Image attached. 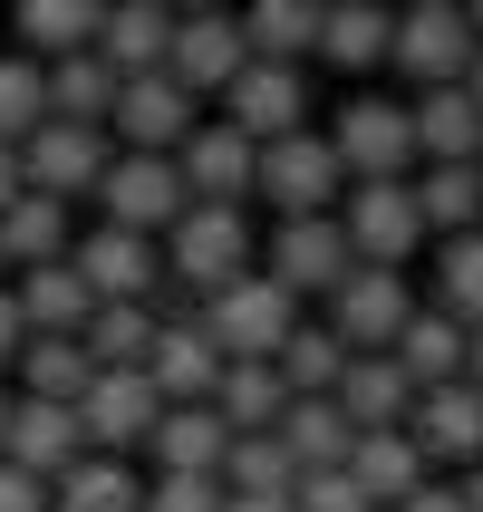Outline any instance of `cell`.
Returning a JSON list of instances; mask_svg holds the SVG:
<instances>
[{
  "label": "cell",
  "mask_w": 483,
  "mask_h": 512,
  "mask_svg": "<svg viewBox=\"0 0 483 512\" xmlns=\"http://www.w3.org/2000/svg\"><path fill=\"white\" fill-rule=\"evenodd\" d=\"M136 512H223V484L213 474H155Z\"/></svg>",
  "instance_id": "obj_43"
},
{
  "label": "cell",
  "mask_w": 483,
  "mask_h": 512,
  "mask_svg": "<svg viewBox=\"0 0 483 512\" xmlns=\"http://www.w3.org/2000/svg\"><path fill=\"white\" fill-rule=\"evenodd\" d=\"M165 39H174V10H165V0H107L87 49L107 58L116 78H145V68H165Z\"/></svg>",
  "instance_id": "obj_21"
},
{
  "label": "cell",
  "mask_w": 483,
  "mask_h": 512,
  "mask_svg": "<svg viewBox=\"0 0 483 512\" xmlns=\"http://www.w3.org/2000/svg\"><path fill=\"white\" fill-rule=\"evenodd\" d=\"M203 406H213L232 435H252V426H271V416L290 406V387H281L271 358H223V377H213V397H203Z\"/></svg>",
  "instance_id": "obj_31"
},
{
  "label": "cell",
  "mask_w": 483,
  "mask_h": 512,
  "mask_svg": "<svg viewBox=\"0 0 483 512\" xmlns=\"http://www.w3.org/2000/svg\"><path fill=\"white\" fill-rule=\"evenodd\" d=\"M155 377L145 368H97L87 377V397H78V435H87V455H145V426H155Z\"/></svg>",
  "instance_id": "obj_10"
},
{
  "label": "cell",
  "mask_w": 483,
  "mask_h": 512,
  "mask_svg": "<svg viewBox=\"0 0 483 512\" xmlns=\"http://www.w3.org/2000/svg\"><path fill=\"white\" fill-rule=\"evenodd\" d=\"M10 397H49V406H78L87 377H97V358H87L78 339H20V358H10Z\"/></svg>",
  "instance_id": "obj_32"
},
{
  "label": "cell",
  "mask_w": 483,
  "mask_h": 512,
  "mask_svg": "<svg viewBox=\"0 0 483 512\" xmlns=\"http://www.w3.org/2000/svg\"><path fill=\"white\" fill-rule=\"evenodd\" d=\"M223 126H242L252 145L290 136V126H310V78L281 68V58H242V78L223 87Z\"/></svg>",
  "instance_id": "obj_13"
},
{
  "label": "cell",
  "mask_w": 483,
  "mask_h": 512,
  "mask_svg": "<svg viewBox=\"0 0 483 512\" xmlns=\"http://www.w3.org/2000/svg\"><path fill=\"white\" fill-rule=\"evenodd\" d=\"M20 339H29V319H20V300H10V281H0V377H10V358H20Z\"/></svg>",
  "instance_id": "obj_45"
},
{
  "label": "cell",
  "mask_w": 483,
  "mask_h": 512,
  "mask_svg": "<svg viewBox=\"0 0 483 512\" xmlns=\"http://www.w3.org/2000/svg\"><path fill=\"white\" fill-rule=\"evenodd\" d=\"M348 484L368 493L377 512H397L406 493L426 484V455H416V435H406V426H358V435H348Z\"/></svg>",
  "instance_id": "obj_20"
},
{
  "label": "cell",
  "mask_w": 483,
  "mask_h": 512,
  "mask_svg": "<svg viewBox=\"0 0 483 512\" xmlns=\"http://www.w3.org/2000/svg\"><path fill=\"white\" fill-rule=\"evenodd\" d=\"M252 155H261V145L242 136V126L203 116L194 136L174 145V174H184V194H194V203H252Z\"/></svg>",
  "instance_id": "obj_17"
},
{
  "label": "cell",
  "mask_w": 483,
  "mask_h": 512,
  "mask_svg": "<svg viewBox=\"0 0 483 512\" xmlns=\"http://www.w3.org/2000/svg\"><path fill=\"white\" fill-rule=\"evenodd\" d=\"M271 368H281L290 397H329V387H339V368H348V339L329 329V319H290V339L271 348Z\"/></svg>",
  "instance_id": "obj_33"
},
{
  "label": "cell",
  "mask_w": 483,
  "mask_h": 512,
  "mask_svg": "<svg viewBox=\"0 0 483 512\" xmlns=\"http://www.w3.org/2000/svg\"><path fill=\"white\" fill-rule=\"evenodd\" d=\"M203 329H213V348H223V358H271V348L290 339V319H300V300H290L281 281H271V271H232L223 290H203Z\"/></svg>",
  "instance_id": "obj_2"
},
{
  "label": "cell",
  "mask_w": 483,
  "mask_h": 512,
  "mask_svg": "<svg viewBox=\"0 0 483 512\" xmlns=\"http://www.w3.org/2000/svg\"><path fill=\"white\" fill-rule=\"evenodd\" d=\"M49 116V87H39V58H0V145H20L29 126Z\"/></svg>",
  "instance_id": "obj_41"
},
{
  "label": "cell",
  "mask_w": 483,
  "mask_h": 512,
  "mask_svg": "<svg viewBox=\"0 0 483 512\" xmlns=\"http://www.w3.org/2000/svg\"><path fill=\"white\" fill-rule=\"evenodd\" d=\"M0 512H49V484L29 464H10V455H0Z\"/></svg>",
  "instance_id": "obj_44"
},
{
  "label": "cell",
  "mask_w": 483,
  "mask_h": 512,
  "mask_svg": "<svg viewBox=\"0 0 483 512\" xmlns=\"http://www.w3.org/2000/svg\"><path fill=\"white\" fill-rule=\"evenodd\" d=\"M464 29H474V39H483V0H464Z\"/></svg>",
  "instance_id": "obj_52"
},
{
  "label": "cell",
  "mask_w": 483,
  "mask_h": 512,
  "mask_svg": "<svg viewBox=\"0 0 483 512\" xmlns=\"http://www.w3.org/2000/svg\"><path fill=\"white\" fill-rule=\"evenodd\" d=\"M145 339H155V300H97L78 329V348L97 368H145Z\"/></svg>",
  "instance_id": "obj_38"
},
{
  "label": "cell",
  "mask_w": 483,
  "mask_h": 512,
  "mask_svg": "<svg viewBox=\"0 0 483 512\" xmlns=\"http://www.w3.org/2000/svg\"><path fill=\"white\" fill-rule=\"evenodd\" d=\"M319 10H329V0H319Z\"/></svg>",
  "instance_id": "obj_58"
},
{
  "label": "cell",
  "mask_w": 483,
  "mask_h": 512,
  "mask_svg": "<svg viewBox=\"0 0 483 512\" xmlns=\"http://www.w3.org/2000/svg\"><path fill=\"white\" fill-rule=\"evenodd\" d=\"M0 281H10V261H0Z\"/></svg>",
  "instance_id": "obj_55"
},
{
  "label": "cell",
  "mask_w": 483,
  "mask_h": 512,
  "mask_svg": "<svg viewBox=\"0 0 483 512\" xmlns=\"http://www.w3.org/2000/svg\"><path fill=\"white\" fill-rule=\"evenodd\" d=\"M339 232H348V261H387V271H406V261L426 252V213H416V194H406V174L348 184L339 194Z\"/></svg>",
  "instance_id": "obj_3"
},
{
  "label": "cell",
  "mask_w": 483,
  "mask_h": 512,
  "mask_svg": "<svg viewBox=\"0 0 483 512\" xmlns=\"http://www.w3.org/2000/svg\"><path fill=\"white\" fill-rule=\"evenodd\" d=\"M387 358H397L416 387H445V377H464V319H445V310H406V329L387 339Z\"/></svg>",
  "instance_id": "obj_29"
},
{
  "label": "cell",
  "mask_w": 483,
  "mask_h": 512,
  "mask_svg": "<svg viewBox=\"0 0 483 512\" xmlns=\"http://www.w3.org/2000/svg\"><path fill=\"white\" fill-rule=\"evenodd\" d=\"M184 203H194V194H184L174 155H136V145H116L107 174H97V213H107V223H126V232H165Z\"/></svg>",
  "instance_id": "obj_9"
},
{
  "label": "cell",
  "mask_w": 483,
  "mask_h": 512,
  "mask_svg": "<svg viewBox=\"0 0 483 512\" xmlns=\"http://www.w3.org/2000/svg\"><path fill=\"white\" fill-rule=\"evenodd\" d=\"M0 455H10V464H29V474L49 484L58 464H78V455H87V435H78V406L10 397V435H0Z\"/></svg>",
  "instance_id": "obj_23"
},
{
  "label": "cell",
  "mask_w": 483,
  "mask_h": 512,
  "mask_svg": "<svg viewBox=\"0 0 483 512\" xmlns=\"http://www.w3.org/2000/svg\"><path fill=\"white\" fill-rule=\"evenodd\" d=\"M290 474H300V464L281 455V435H271V426L232 435L223 464H213V484H223V493H290Z\"/></svg>",
  "instance_id": "obj_39"
},
{
  "label": "cell",
  "mask_w": 483,
  "mask_h": 512,
  "mask_svg": "<svg viewBox=\"0 0 483 512\" xmlns=\"http://www.w3.org/2000/svg\"><path fill=\"white\" fill-rule=\"evenodd\" d=\"M271 435H281V455L300 464V474H319V464H348V416H339V397H290L281 416H271Z\"/></svg>",
  "instance_id": "obj_30"
},
{
  "label": "cell",
  "mask_w": 483,
  "mask_h": 512,
  "mask_svg": "<svg viewBox=\"0 0 483 512\" xmlns=\"http://www.w3.org/2000/svg\"><path fill=\"white\" fill-rule=\"evenodd\" d=\"M252 194H261V203H281V213H339L348 165L329 155V136L290 126V136H271V145L252 155Z\"/></svg>",
  "instance_id": "obj_4"
},
{
  "label": "cell",
  "mask_w": 483,
  "mask_h": 512,
  "mask_svg": "<svg viewBox=\"0 0 483 512\" xmlns=\"http://www.w3.org/2000/svg\"><path fill=\"white\" fill-rule=\"evenodd\" d=\"M232 29H242V49H252V58H281V68H300V58L319 49V0H252Z\"/></svg>",
  "instance_id": "obj_34"
},
{
  "label": "cell",
  "mask_w": 483,
  "mask_h": 512,
  "mask_svg": "<svg viewBox=\"0 0 483 512\" xmlns=\"http://www.w3.org/2000/svg\"><path fill=\"white\" fill-rule=\"evenodd\" d=\"M455 87H464V97H474V107H483V49H474V68H464Z\"/></svg>",
  "instance_id": "obj_51"
},
{
  "label": "cell",
  "mask_w": 483,
  "mask_h": 512,
  "mask_svg": "<svg viewBox=\"0 0 483 512\" xmlns=\"http://www.w3.org/2000/svg\"><path fill=\"white\" fill-rule=\"evenodd\" d=\"M406 435H416V455L435 464H483V387H464V377H445V387H416V406H406Z\"/></svg>",
  "instance_id": "obj_12"
},
{
  "label": "cell",
  "mask_w": 483,
  "mask_h": 512,
  "mask_svg": "<svg viewBox=\"0 0 483 512\" xmlns=\"http://www.w3.org/2000/svg\"><path fill=\"white\" fill-rule=\"evenodd\" d=\"M68 242H78V232H68V203H58V194L0 203V261H10V271H20V261H58Z\"/></svg>",
  "instance_id": "obj_37"
},
{
  "label": "cell",
  "mask_w": 483,
  "mask_h": 512,
  "mask_svg": "<svg viewBox=\"0 0 483 512\" xmlns=\"http://www.w3.org/2000/svg\"><path fill=\"white\" fill-rule=\"evenodd\" d=\"M445 10H464V0H445Z\"/></svg>",
  "instance_id": "obj_56"
},
{
  "label": "cell",
  "mask_w": 483,
  "mask_h": 512,
  "mask_svg": "<svg viewBox=\"0 0 483 512\" xmlns=\"http://www.w3.org/2000/svg\"><path fill=\"white\" fill-rule=\"evenodd\" d=\"M464 387H483V329H464Z\"/></svg>",
  "instance_id": "obj_50"
},
{
  "label": "cell",
  "mask_w": 483,
  "mask_h": 512,
  "mask_svg": "<svg viewBox=\"0 0 483 512\" xmlns=\"http://www.w3.org/2000/svg\"><path fill=\"white\" fill-rule=\"evenodd\" d=\"M165 10H213V0H165Z\"/></svg>",
  "instance_id": "obj_54"
},
{
  "label": "cell",
  "mask_w": 483,
  "mask_h": 512,
  "mask_svg": "<svg viewBox=\"0 0 483 512\" xmlns=\"http://www.w3.org/2000/svg\"><path fill=\"white\" fill-rule=\"evenodd\" d=\"M242 29H232V10L213 0V10H174V39H165V78H184L194 97H223L232 78H242Z\"/></svg>",
  "instance_id": "obj_16"
},
{
  "label": "cell",
  "mask_w": 483,
  "mask_h": 512,
  "mask_svg": "<svg viewBox=\"0 0 483 512\" xmlns=\"http://www.w3.org/2000/svg\"><path fill=\"white\" fill-rule=\"evenodd\" d=\"M155 252H165V281H184L203 300V290H223L232 271H252L261 242H252V223H242V203H184V213L155 232Z\"/></svg>",
  "instance_id": "obj_1"
},
{
  "label": "cell",
  "mask_w": 483,
  "mask_h": 512,
  "mask_svg": "<svg viewBox=\"0 0 483 512\" xmlns=\"http://www.w3.org/2000/svg\"><path fill=\"white\" fill-rule=\"evenodd\" d=\"M339 416L348 426H406V406H416V377L387 358V348H348V368H339Z\"/></svg>",
  "instance_id": "obj_22"
},
{
  "label": "cell",
  "mask_w": 483,
  "mask_h": 512,
  "mask_svg": "<svg viewBox=\"0 0 483 512\" xmlns=\"http://www.w3.org/2000/svg\"><path fill=\"white\" fill-rule=\"evenodd\" d=\"M397 512H464V503H455V484H435V474H426V484L406 493V503H397Z\"/></svg>",
  "instance_id": "obj_46"
},
{
  "label": "cell",
  "mask_w": 483,
  "mask_h": 512,
  "mask_svg": "<svg viewBox=\"0 0 483 512\" xmlns=\"http://www.w3.org/2000/svg\"><path fill=\"white\" fill-rule=\"evenodd\" d=\"M68 261H78V281L97 290V300H155V281H165L155 232H126V223L78 232V242H68Z\"/></svg>",
  "instance_id": "obj_15"
},
{
  "label": "cell",
  "mask_w": 483,
  "mask_h": 512,
  "mask_svg": "<svg viewBox=\"0 0 483 512\" xmlns=\"http://www.w3.org/2000/svg\"><path fill=\"white\" fill-rule=\"evenodd\" d=\"M145 503V474L126 455H78L49 474V512H136Z\"/></svg>",
  "instance_id": "obj_27"
},
{
  "label": "cell",
  "mask_w": 483,
  "mask_h": 512,
  "mask_svg": "<svg viewBox=\"0 0 483 512\" xmlns=\"http://www.w3.org/2000/svg\"><path fill=\"white\" fill-rule=\"evenodd\" d=\"M426 310L483 329V223L474 232H435V300H426Z\"/></svg>",
  "instance_id": "obj_35"
},
{
  "label": "cell",
  "mask_w": 483,
  "mask_h": 512,
  "mask_svg": "<svg viewBox=\"0 0 483 512\" xmlns=\"http://www.w3.org/2000/svg\"><path fill=\"white\" fill-rule=\"evenodd\" d=\"M10 300H20L29 339H78L87 310H97V290L78 281V261H68V252H58V261H20V271H10Z\"/></svg>",
  "instance_id": "obj_18"
},
{
  "label": "cell",
  "mask_w": 483,
  "mask_h": 512,
  "mask_svg": "<svg viewBox=\"0 0 483 512\" xmlns=\"http://www.w3.org/2000/svg\"><path fill=\"white\" fill-rule=\"evenodd\" d=\"M474 29H464V10H445V0H406L397 10V39H387V68H406L416 87H455L464 68H474Z\"/></svg>",
  "instance_id": "obj_8"
},
{
  "label": "cell",
  "mask_w": 483,
  "mask_h": 512,
  "mask_svg": "<svg viewBox=\"0 0 483 512\" xmlns=\"http://www.w3.org/2000/svg\"><path fill=\"white\" fill-rule=\"evenodd\" d=\"M387 39H397V10H377V0H329L310 58H329L339 78H368V68H387Z\"/></svg>",
  "instance_id": "obj_26"
},
{
  "label": "cell",
  "mask_w": 483,
  "mask_h": 512,
  "mask_svg": "<svg viewBox=\"0 0 483 512\" xmlns=\"http://www.w3.org/2000/svg\"><path fill=\"white\" fill-rule=\"evenodd\" d=\"M223 512H290V493H223Z\"/></svg>",
  "instance_id": "obj_48"
},
{
  "label": "cell",
  "mask_w": 483,
  "mask_h": 512,
  "mask_svg": "<svg viewBox=\"0 0 483 512\" xmlns=\"http://www.w3.org/2000/svg\"><path fill=\"white\" fill-rule=\"evenodd\" d=\"M97 10H107V0H20V39H29V58L87 49V39H97Z\"/></svg>",
  "instance_id": "obj_40"
},
{
  "label": "cell",
  "mask_w": 483,
  "mask_h": 512,
  "mask_svg": "<svg viewBox=\"0 0 483 512\" xmlns=\"http://www.w3.org/2000/svg\"><path fill=\"white\" fill-rule=\"evenodd\" d=\"M107 126H68V116H39L20 136V174H29V194H58V203H78L97 194V174H107Z\"/></svg>",
  "instance_id": "obj_7"
},
{
  "label": "cell",
  "mask_w": 483,
  "mask_h": 512,
  "mask_svg": "<svg viewBox=\"0 0 483 512\" xmlns=\"http://www.w3.org/2000/svg\"><path fill=\"white\" fill-rule=\"evenodd\" d=\"M406 126H416V165H474L483 155V107L464 87H416Z\"/></svg>",
  "instance_id": "obj_25"
},
{
  "label": "cell",
  "mask_w": 483,
  "mask_h": 512,
  "mask_svg": "<svg viewBox=\"0 0 483 512\" xmlns=\"http://www.w3.org/2000/svg\"><path fill=\"white\" fill-rule=\"evenodd\" d=\"M39 87H49V116H68V126H107V107H116V68L97 49L39 58Z\"/></svg>",
  "instance_id": "obj_28"
},
{
  "label": "cell",
  "mask_w": 483,
  "mask_h": 512,
  "mask_svg": "<svg viewBox=\"0 0 483 512\" xmlns=\"http://www.w3.org/2000/svg\"><path fill=\"white\" fill-rule=\"evenodd\" d=\"M29 194V174H20V145H0V203H20Z\"/></svg>",
  "instance_id": "obj_47"
},
{
  "label": "cell",
  "mask_w": 483,
  "mask_h": 512,
  "mask_svg": "<svg viewBox=\"0 0 483 512\" xmlns=\"http://www.w3.org/2000/svg\"><path fill=\"white\" fill-rule=\"evenodd\" d=\"M0 435H10V387H0Z\"/></svg>",
  "instance_id": "obj_53"
},
{
  "label": "cell",
  "mask_w": 483,
  "mask_h": 512,
  "mask_svg": "<svg viewBox=\"0 0 483 512\" xmlns=\"http://www.w3.org/2000/svg\"><path fill=\"white\" fill-rule=\"evenodd\" d=\"M455 503H464V512H483V464H464V474H455Z\"/></svg>",
  "instance_id": "obj_49"
},
{
  "label": "cell",
  "mask_w": 483,
  "mask_h": 512,
  "mask_svg": "<svg viewBox=\"0 0 483 512\" xmlns=\"http://www.w3.org/2000/svg\"><path fill=\"white\" fill-rule=\"evenodd\" d=\"M329 155L348 165V184H368V174H416V126H406V107H387V97H348L339 126H329Z\"/></svg>",
  "instance_id": "obj_11"
},
{
  "label": "cell",
  "mask_w": 483,
  "mask_h": 512,
  "mask_svg": "<svg viewBox=\"0 0 483 512\" xmlns=\"http://www.w3.org/2000/svg\"><path fill=\"white\" fill-rule=\"evenodd\" d=\"M474 174H483V155H474Z\"/></svg>",
  "instance_id": "obj_57"
},
{
  "label": "cell",
  "mask_w": 483,
  "mask_h": 512,
  "mask_svg": "<svg viewBox=\"0 0 483 512\" xmlns=\"http://www.w3.org/2000/svg\"><path fill=\"white\" fill-rule=\"evenodd\" d=\"M261 271L290 290V300H329L348 281V232L339 213H281V232L261 242Z\"/></svg>",
  "instance_id": "obj_6"
},
{
  "label": "cell",
  "mask_w": 483,
  "mask_h": 512,
  "mask_svg": "<svg viewBox=\"0 0 483 512\" xmlns=\"http://www.w3.org/2000/svg\"><path fill=\"white\" fill-rule=\"evenodd\" d=\"M406 194H416V213H426V242H435V232H474L483 223V174L474 165H416Z\"/></svg>",
  "instance_id": "obj_36"
},
{
  "label": "cell",
  "mask_w": 483,
  "mask_h": 512,
  "mask_svg": "<svg viewBox=\"0 0 483 512\" xmlns=\"http://www.w3.org/2000/svg\"><path fill=\"white\" fill-rule=\"evenodd\" d=\"M406 310H416V290H406V271H387V261H348V281L329 290V329H339L348 348H387L406 329Z\"/></svg>",
  "instance_id": "obj_14"
},
{
  "label": "cell",
  "mask_w": 483,
  "mask_h": 512,
  "mask_svg": "<svg viewBox=\"0 0 483 512\" xmlns=\"http://www.w3.org/2000/svg\"><path fill=\"white\" fill-rule=\"evenodd\" d=\"M290 512H377V503L348 484V464H319V474H290Z\"/></svg>",
  "instance_id": "obj_42"
},
{
  "label": "cell",
  "mask_w": 483,
  "mask_h": 512,
  "mask_svg": "<svg viewBox=\"0 0 483 512\" xmlns=\"http://www.w3.org/2000/svg\"><path fill=\"white\" fill-rule=\"evenodd\" d=\"M145 377H155V397L184 406V397H213V377H223V348L203 319H155V339H145Z\"/></svg>",
  "instance_id": "obj_19"
},
{
  "label": "cell",
  "mask_w": 483,
  "mask_h": 512,
  "mask_svg": "<svg viewBox=\"0 0 483 512\" xmlns=\"http://www.w3.org/2000/svg\"><path fill=\"white\" fill-rule=\"evenodd\" d=\"M203 126V97L165 68L145 78H116V107H107V145H136V155H174V145Z\"/></svg>",
  "instance_id": "obj_5"
},
{
  "label": "cell",
  "mask_w": 483,
  "mask_h": 512,
  "mask_svg": "<svg viewBox=\"0 0 483 512\" xmlns=\"http://www.w3.org/2000/svg\"><path fill=\"white\" fill-rule=\"evenodd\" d=\"M223 445H232V426H223L203 397L155 406V426H145V455H155V474H213V464H223Z\"/></svg>",
  "instance_id": "obj_24"
}]
</instances>
